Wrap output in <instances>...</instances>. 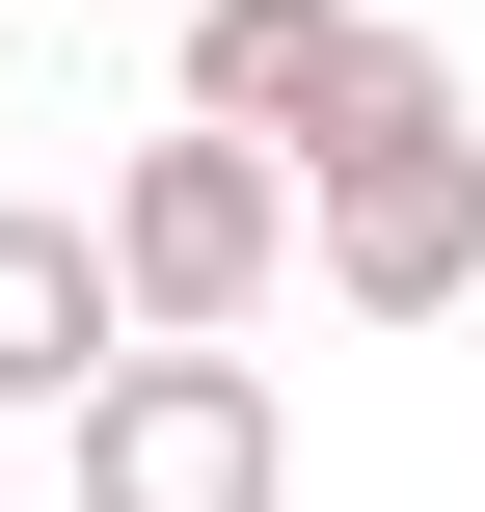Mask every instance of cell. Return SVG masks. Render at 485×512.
<instances>
[{"label":"cell","mask_w":485,"mask_h":512,"mask_svg":"<svg viewBox=\"0 0 485 512\" xmlns=\"http://www.w3.org/2000/svg\"><path fill=\"white\" fill-rule=\"evenodd\" d=\"M54 432H81V512H297V405L243 324H135Z\"/></svg>","instance_id":"obj_1"},{"label":"cell","mask_w":485,"mask_h":512,"mask_svg":"<svg viewBox=\"0 0 485 512\" xmlns=\"http://www.w3.org/2000/svg\"><path fill=\"white\" fill-rule=\"evenodd\" d=\"M297 243H324V216H297V135H243V108H162V135L108 162V270H135V324H270Z\"/></svg>","instance_id":"obj_2"},{"label":"cell","mask_w":485,"mask_h":512,"mask_svg":"<svg viewBox=\"0 0 485 512\" xmlns=\"http://www.w3.org/2000/svg\"><path fill=\"white\" fill-rule=\"evenodd\" d=\"M297 216H324V297H351V324H459V297H485V108H378V135H324Z\"/></svg>","instance_id":"obj_3"},{"label":"cell","mask_w":485,"mask_h":512,"mask_svg":"<svg viewBox=\"0 0 485 512\" xmlns=\"http://www.w3.org/2000/svg\"><path fill=\"white\" fill-rule=\"evenodd\" d=\"M135 351V270H108V216H27L0 189V405H81Z\"/></svg>","instance_id":"obj_4"},{"label":"cell","mask_w":485,"mask_h":512,"mask_svg":"<svg viewBox=\"0 0 485 512\" xmlns=\"http://www.w3.org/2000/svg\"><path fill=\"white\" fill-rule=\"evenodd\" d=\"M162 27H189V108H243V135H324L378 54V0H162Z\"/></svg>","instance_id":"obj_5"},{"label":"cell","mask_w":485,"mask_h":512,"mask_svg":"<svg viewBox=\"0 0 485 512\" xmlns=\"http://www.w3.org/2000/svg\"><path fill=\"white\" fill-rule=\"evenodd\" d=\"M0 432H27V405H0Z\"/></svg>","instance_id":"obj_6"},{"label":"cell","mask_w":485,"mask_h":512,"mask_svg":"<svg viewBox=\"0 0 485 512\" xmlns=\"http://www.w3.org/2000/svg\"><path fill=\"white\" fill-rule=\"evenodd\" d=\"M0 27H27V0H0Z\"/></svg>","instance_id":"obj_7"}]
</instances>
